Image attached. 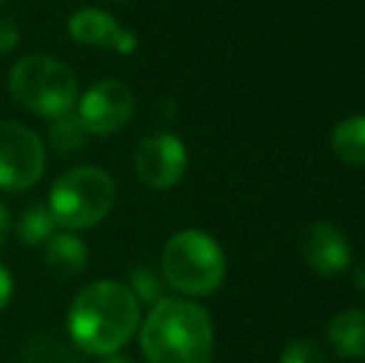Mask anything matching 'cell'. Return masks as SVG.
Returning <instances> with one entry per match:
<instances>
[{"label": "cell", "instance_id": "9c48e42d", "mask_svg": "<svg viewBox=\"0 0 365 363\" xmlns=\"http://www.w3.org/2000/svg\"><path fill=\"white\" fill-rule=\"evenodd\" d=\"M301 257L318 276H338L351 267V244L346 234L331 222H316L303 232Z\"/></svg>", "mask_w": 365, "mask_h": 363}, {"label": "cell", "instance_id": "9a60e30c", "mask_svg": "<svg viewBox=\"0 0 365 363\" xmlns=\"http://www.w3.org/2000/svg\"><path fill=\"white\" fill-rule=\"evenodd\" d=\"M48 140L58 155H75L87 145V130L82 127L77 112L70 110L50 122Z\"/></svg>", "mask_w": 365, "mask_h": 363}, {"label": "cell", "instance_id": "6da1fadb", "mask_svg": "<svg viewBox=\"0 0 365 363\" xmlns=\"http://www.w3.org/2000/svg\"><path fill=\"white\" fill-rule=\"evenodd\" d=\"M140 301L120 281H92L75 296L68 311V331L90 356H112L135 336Z\"/></svg>", "mask_w": 365, "mask_h": 363}, {"label": "cell", "instance_id": "e0dca14e", "mask_svg": "<svg viewBox=\"0 0 365 363\" xmlns=\"http://www.w3.org/2000/svg\"><path fill=\"white\" fill-rule=\"evenodd\" d=\"M279 363H326V354L316 341L296 339L281 351Z\"/></svg>", "mask_w": 365, "mask_h": 363}, {"label": "cell", "instance_id": "8992f818", "mask_svg": "<svg viewBox=\"0 0 365 363\" xmlns=\"http://www.w3.org/2000/svg\"><path fill=\"white\" fill-rule=\"evenodd\" d=\"M45 175V145L18 122H0V192H25Z\"/></svg>", "mask_w": 365, "mask_h": 363}, {"label": "cell", "instance_id": "ba28073f", "mask_svg": "<svg viewBox=\"0 0 365 363\" xmlns=\"http://www.w3.org/2000/svg\"><path fill=\"white\" fill-rule=\"evenodd\" d=\"M135 172L145 187L157 189V192L177 187L187 172V147L172 132L147 135L137 145Z\"/></svg>", "mask_w": 365, "mask_h": 363}, {"label": "cell", "instance_id": "4fadbf2b", "mask_svg": "<svg viewBox=\"0 0 365 363\" xmlns=\"http://www.w3.org/2000/svg\"><path fill=\"white\" fill-rule=\"evenodd\" d=\"M336 157L346 165L365 167V115L343 117L331 135Z\"/></svg>", "mask_w": 365, "mask_h": 363}, {"label": "cell", "instance_id": "603a6c76", "mask_svg": "<svg viewBox=\"0 0 365 363\" xmlns=\"http://www.w3.org/2000/svg\"><path fill=\"white\" fill-rule=\"evenodd\" d=\"M0 3H3V0H0Z\"/></svg>", "mask_w": 365, "mask_h": 363}, {"label": "cell", "instance_id": "5bb4252c", "mask_svg": "<svg viewBox=\"0 0 365 363\" xmlns=\"http://www.w3.org/2000/svg\"><path fill=\"white\" fill-rule=\"evenodd\" d=\"M58 229L53 212L48 204H30L23 214H20L18 224H15V234H18L20 244L25 247H43L50 242V237Z\"/></svg>", "mask_w": 365, "mask_h": 363}, {"label": "cell", "instance_id": "ac0fdd59", "mask_svg": "<svg viewBox=\"0 0 365 363\" xmlns=\"http://www.w3.org/2000/svg\"><path fill=\"white\" fill-rule=\"evenodd\" d=\"M20 43V30L13 20L0 18V55H8L18 48Z\"/></svg>", "mask_w": 365, "mask_h": 363}, {"label": "cell", "instance_id": "30bf717a", "mask_svg": "<svg viewBox=\"0 0 365 363\" xmlns=\"http://www.w3.org/2000/svg\"><path fill=\"white\" fill-rule=\"evenodd\" d=\"M68 30L75 43L87 45V48H105L122 55H130L137 50V35L120 28V23L110 13H105V10H77L70 18Z\"/></svg>", "mask_w": 365, "mask_h": 363}, {"label": "cell", "instance_id": "7402d4cb", "mask_svg": "<svg viewBox=\"0 0 365 363\" xmlns=\"http://www.w3.org/2000/svg\"><path fill=\"white\" fill-rule=\"evenodd\" d=\"M102 363H135L132 359H127V356H117V354H112V356H105V361Z\"/></svg>", "mask_w": 365, "mask_h": 363}, {"label": "cell", "instance_id": "2e32d148", "mask_svg": "<svg viewBox=\"0 0 365 363\" xmlns=\"http://www.w3.org/2000/svg\"><path fill=\"white\" fill-rule=\"evenodd\" d=\"M130 291L135 294V299L140 301V304H159V301L164 299V281L162 276L157 272H152V269H137V272H132L130 276Z\"/></svg>", "mask_w": 365, "mask_h": 363}, {"label": "cell", "instance_id": "7a4b0ae2", "mask_svg": "<svg viewBox=\"0 0 365 363\" xmlns=\"http://www.w3.org/2000/svg\"><path fill=\"white\" fill-rule=\"evenodd\" d=\"M140 349L149 363H212L214 324L197 301L164 296L142 324Z\"/></svg>", "mask_w": 365, "mask_h": 363}, {"label": "cell", "instance_id": "ffe728a7", "mask_svg": "<svg viewBox=\"0 0 365 363\" xmlns=\"http://www.w3.org/2000/svg\"><path fill=\"white\" fill-rule=\"evenodd\" d=\"M10 232H13V217H10V209L5 207L3 202H0V249L5 247Z\"/></svg>", "mask_w": 365, "mask_h": 363}, {"label": "cell", "instance_id": "52a82bcc", "mask_svg": "<svg viewBox=\"0 0 365 363\" xmlns=\"http://www.w3.org/2000/svg\"><path fill=\"white\" fill-rule=\"evenodd\" d=\"M75 112L87 135H112L135 115V92L122 80H100L77 97Z\"/></svg>", "mask_w": 365, "mask_h": 363}, {"label": "cell", "instance_id": "277c9868", "mask_svg": "<svg viewBox=\"0 0 365 363\" xmlns=\"http://www.w3.org/2000/svg\"><path fill=\"white\" fill-rule=\"evenodd\" d=\"M15 102L38 117H55L75 110L80 85L75 73L53 55H28L18 60L8 78Z\"/></svg>", "mask_w": 365, "mask_h": 363}, {"label": "cell", "instance_id": "7c38bea8", "mask_svg": "<svg viewBox=\"0 0 365 363\" xmlns=\"http://www.w3.org/2000/svg\"><path fill=\"white\" fill-rule=\"evenodd\" d=\"M87 252L85 242L70 232L53 234L50 242L45 244V264L58 279H75L85 272L87 267Z\"/></svg>", "mask_w": 365, "mask_h": 363}, {"label": "cell", "instance_id": "3957f363", "mask_svg": "<svg viewBox=\"0 0 365 363\" xmlns=\"http://www.w3.org/2000/svg\"><path fill=\"white\" fill-rule=\"evenodd\" d=\"M162 274L172 289L189 296H209L226 279V259L217 239L199 229L169 237L162 249Z\"/></svg>", "mask_w": 365, "mask_h": 363}, {"label": "cell", "instance_id": "d6986e66", "mask_svg": "<svg viewBox=\"0 0 365 363\" xmlns=\"http://www.w3.org/2000/svg\"><path fill=\"white\" fill-rule=\"evenodd\" d=\"M10 299H13V276L5 264H0V311L10 304Z\"/></svg>", "mask_w": 365, "mask_h": 363}, {"label": "cell", "instance_id": "8fae6325", "mask_svg": "<svg viewBox=\"0 0 365 363\" xmlns=\"http://www.w3.org/2000/svg\"><path fill=\"white\" fill-rule=\"evenodd\" d=\"M328 344L341 359H365V309L341 311L328 324Z\"/></svg>", "mask_w": 365, "mask_h": 363}, {"label": "cell", "instance_id": "44dd1931", "mask_svg": "<svg viewBox=\"0 0 365 363\" xmlns=\"http://www.w3.org/2000/svg\"><path fill=\"white\" fill-rule=\"evenodd\" d=\"M353 281H356V286L365 294V264H361V267L353 272Z\"/></svg>", "mask_w": 365, "mask_h": 363}, {"label": "cell", "instance_id": "5b68a950", "mask_svg": "<svg viewBox=\"0 0 365 363\" xmlns=\"http://www.w3.org/2000/svg\"><path fill=\"white\" fill-rule=\"evenodd\" d=\"M117 197L115 180L97 167H75L58 177L50 189L48 207L55 222L70 232H82L110 214Z\"/></svg>", "mask_w": 365, "mask_h": 363}]
</instances>
